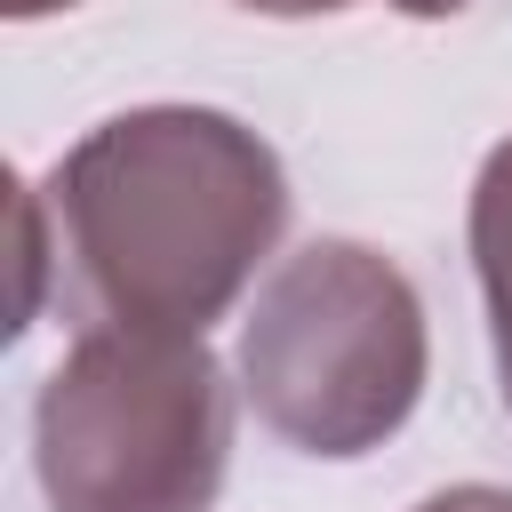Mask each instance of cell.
<instances>
[{"instance_id":"1","label":"cell","mask_w":512,"mask_h":512,"mask_svg":"<svg viewBox=\"0 0 512 512\" xmlns=\"http://www.w3.org/2000/svg\"><path fill=\"white\" fill-rule=\"evenodd\" d=\"M288 232L280 152L216 104H136L96 120L24 200L32 272L80 328L208 336Z\"/></svg>"},{"instance_id":"2","label":"cell","mask_w":512,"mask_h":512,"mask_svg":"<svg viewBox=\"0 0 512 512\" xmlns=\"http://www.w3.org/2000/svg\"><path fill=\"white\" fill-rule=\"evenodd\" d=\"M432 336L416 280L368 240H304L240 320V392L264 432L352 464L424 400Z\"/></svg>"},{"instance_id":"3","label":"cell","mask_w":512,"mask_h":512,"mask_svg":"<svg viewBox=\"0 0 512 512\" xmlns=\"http://www.w3.org/2000/svg\"><path fill=\"white\" fill-rule=\"evenodd\" d=\"M32 472L48 512H216L232 472V376L208 336L80 328L40 376Z\"/></svg>"},{"instance_id":"4","label":"cell","mask_w":512,"mask_h":512,"mask_svg":"<svg viewBox=\"0 0 512 512\" xmlns=\"http://www.w3.org/2000/svg\"><path fill=\"white\" fill-rule=\"evenodd\" d=\"M464 240H472V280H480V304H488L496 392H504V408H512V136H504V144L480 160V176H472Z\"/></svg>"},{"instance_id":"5","label":"cell","mask_w":512,"mask_h":512,"mask_svg":"<svg viewBox=\"0 0 512 512\" xmlns=\"http://www.w3.org/2000/svg\"><path fill=\"white\" fill-rule=\"evenodd\" d=\"M416 512H512V488H496V480H464V488L424 496Z\"/></svg>"},{"instance_id":"6","label":"cell","mask_w":512,"mask_h":512,"mask_svg":"<svg viewBox=\"0 0 512 512\" xmlns=\"http://www.w3.org/2000/svg\"><path fill=\"white\" fill-rule=\"evenodd\" d=\"M232 8H256V16H336L352 0H232Z\"/></svg>"},{"instance_id":"7","label":"cell","mask_w":512,"mask_h":512,"mask_svg":"<svg viewBox=\"0 0 512 512\" xmlns=\"http://www.w3.org/2000/svg\"><path fill=\"white\" fill-rule=\"evenodd\" d=\"M384 8H400V16H416V24H440V16H464L472 0H384Z\"/></svg>"},{"instance_id":"8","label":"cell","mask_w":512,"mask_h":512,"mask_svg":"<svg viewBox=\"0 0 512 512\" xmlns=\"http://www.w3.org/2000/svg\"><path fill=\"white\" fill-rule=\"evenodd\" d=\"M64 8H80V0H0V16H16V24H32V16H64Z\"/></svg>"}]
</instances>
